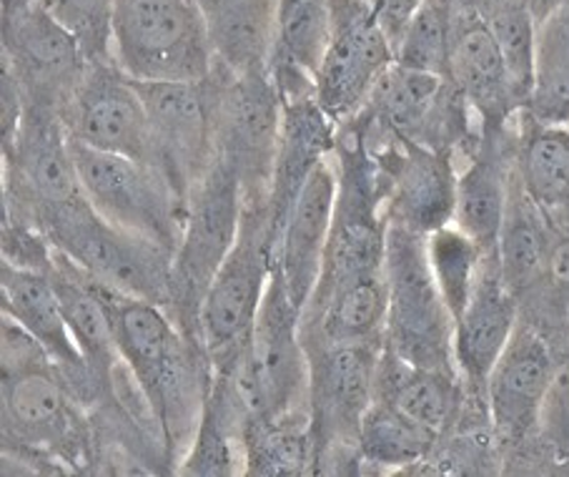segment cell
I'll list each match as a JSON object with an SVG mask.
<instances>
[{
  "instance_id": "obj_1",
  "label": "cell",
  "mask_w": 569,
  "mask_h": 477,
  "mask_svg": "<svg viewBox=\"0 0 569 477\" xmlns=\"http://www.w3.org/2000/svg\"><path fill=\"white\" fill-rule=\"evenodd\" d=\"M98 289L111 317L121 365L159 425L169 465H181L213 382L211 359L163 307L119 295L101 281Z\"/></svg>"
},
{
  "instance_id": "obj_2",
  "label": "cell",
  "mask_w": 569,
  "mask_h": 477,
  "mask_svg": "<svg viewBox=\"0 0 569 477\" xmlns=\"http://www.w3.org/2000/svg\"><path fill=\"white\" fill-rule=\"evenodd\" d=\"M3 440L28 460L48 455L86 465L88 425L81 400L36 339L3 317Z\"/></svg>"
},
{
  "instance_id": "obj_3",
  "label": "cell",
  "mask_w": 569,
  "mask_h": 477,
  "mask_svg": "<svg viewBox=\"0 0 569 477\" xmlns=\"http://www.w3.org/2000/svg\"><path fill=\"white\" fill-rule=\"evenodd\" d=\"M247 405L251 420H281L309 413V355L301 339V309L293 305L273 261L257 322L223 369Z\"/></svg>"
},
{
  "instance_id": "obj_4",
  "label": "cell",
  "mask_w": 569,
  "mask_h": 477,
  "mask_svg": "<svg viewBox=\"0 0 569 477\" xmlns=\"http://www.w3.org/2000/svg\"><path fill=\"white\" fill-rule=\"evenodd\" d=\"M41 231L53 249L103 287L171 309L173 251L116 227L88 199L56 211Z\"/></svg>"
},
{
  "instance_id": "obj_5",
  "label": "cell",
  "mask_w": 569,
  "mask_h": 477,
  "mask_svg": "<svg viewBox=\"0 0 569 477\" xmlns=\"http://www.w3.org/2000/svg\"><path fill=\"white\" fill-rule=\"evenodd\" d=\"M313 473L359 465V427L375 403L377 367L385 342H307Z\"/></svg>"
},
{
  "instance_id": "obj_6",
  "label": "cell",
  "mask_w": 569,
  "mask_h": 477,
  "mask_svg": "<svg viewBox=\"0 0 569 477\" xmlns=\"http://www.w3.org/2000/svg\"><path fill=\"white\" fill-rule=\"evenodd\" d=\"M273 261L277 247L269 203L243 201L237 245L216 271L199 315V337L213 369L229 367L249 339L269 289Z\"/></svg>"
},
{
  "instance_id": "obj_7",
  "label": "cell",
  "mask_w": 569,
  "mask_h": 477,
  "mask_svg": "<svg viewBox=\"0 0 569 477\" xmlns=\"http://www.w3.org/2000/svg\"><path fill=\"white\" fill-rule=\"evenodd\" d=\"M113 61L139 81H201L216 58L193 0H116Z\"/></svg>"
},
{
  "instance_id": "obj_8",
  "label": "cell",
  "mask_w": 569,
  "mask_h": 477,
  "mask_svg": "<svg viewBox=\"0 0 569 477\" xmlns=\"http://www.w3.org/2000/svg\"><path fill=\"white\" fill-rule=\"evenodd\" d=\"M243 213V189L221 156L189 193L186 223L173 255V297L169 315L201 345L199 315L216 271L237 245Z\"/></svg>"
},
{
  "instance_id": "obj_9",
  "label": "cell",
  "mask_w": 569,
  "mask_h": 477,
  "mask_svg": "<svg viewBox=\"0 0 569 477\" xmlns=\"http://www.w3.org/2000/svg\"><path fill=\"white\" fill-rule=\"evenodd\" d=\"M387 287L385 345L411 365L457 372L455 317L431 277L425 237L397 223L387 231Z\"/></svg>"
},
{
  "instance_id": "obj_10",
  "label": "cell",
  "mask_w": 569,
  "mask_h": 477,
  "mask_svg": "<svg viewBox=\"0 0 569 477\" xmlns=\"http://www.w3.org/2000/svg\"><path fill=\"white\" fill-rule=\"evenodd\" d=\"M71 153L86 199L103 219L176 255L189 201L173 189L163 171L76 141H71Z\"/></svg>"
},
{
  "instance_id": "obj_11",
  "label": "cell",
  "mask_w": 569,
  "mask_h": 477,
  "mask_svg": "<svg viewBox=\"0 0 569 477\" xmlns=\"http://www.w3.org/2000/svg\"><path fill=\"white\" fill-rule=\"evenodd\" d=\"M146 113L151 121L156 167L189 201L211 167L219 161V76L201 81H139Z\"/></svg>"
},
{
  "instance_id": "obj_12",
  "label": "cell",
  "mask_w": 569,
  "mask_h": 477,
  "mask_svg": "<svg viewBox=\"0 0 569 477\" xmlns=\"http://www.w3.org/2000/svg\"><path fill=\"white\" fill-rule=\"evenodd\" d=\"M347 126L359 133L377 163L389 223L427 237L455 221L459 177L455 153L399 139L361 119H351Z\"/></svg>"
},
{
  "instance_id": "obj_13",
  "label": "cell",
  "mask_w": 569,
  "mask_h": 477,
  "mask_svg": "<svg viewBox=\"0 0 569 477\" xmlns=\"http://www.w3.org/2000/svg\"><path fill=\"white\" fill-rule=\"evenodd\" d=\"M219 76V156L237 171L243 201H267L277 163L283 101L267 71L233 73L216 61Z\"/></svg>"
},
{
  "instance_id": "obj_14",
  "label": "cell",
  "mask_w": 569,
  "mask_h": 477,
  "mask_svg": "<svg viewBox=\"0 0 569 477\" xmlns=\"http://www.w3.org/2000/svg\"><path fill=\"white\" fill-rule=\"evenodd\" d=\"M395 63V46L367 0H331V31L313 73V99L341 126L365 109L381 73Z\"/></svg>"
},
{
  "instance_id": "obj_15",
  "label": "cell",
  "mask_w": 569,
  "mask_h": 477,
  "mask_svg": "<svg viewBox=\"0 0 569 477\" xmlns=\"http://www.w3.org/2000/svg\"><path fill=\"white\" fill-rule=\"evenodd\" d=\"M58 116L71 141L156 167L149 113L133 78L116 61L88 63Z\"/></svg>"
},
{
  "instance_id": "obj_16",
  "label": "cell",
  "mask_w": 569,
  "mask_h": 477,
  "mask_svg": "<svg viewBox=\"0 0 569 477\" xmlns=\"http://www.w3.org/2000/svg\"><path fill=\"white\" fill-rule=\"evenodd\" d=\"M81 43L36 3L3 16V63L21 86L26 103L61 111L88 71Z\"/></svg>"
},
{
  "instance_id": "obj_17",
  "label": "cell",
  "mask_w": 569,
  "mask_h": 477,
  "mask_svg": "<svg viewBox=\"0 0 569 477\" xmlns=\"http://www.w3.org/2000/svg\"><path fill=\"white\" fill-rule=\"evenodd\" d=\"M552 369L555 352L547 337L519 319L485 387L489 427L497 443L519 447L537 437Z\"/></svg>"
},
{
  "instance_id": "obj_18",
  "label": "cell",
  "mask_w": 569,
  "mask_h": 477,
  "mask_svg": "<svg viewBox=\"0 0 569 477\" xmlns=\"http://www.w3.org/2000/svg\"><path fill=\"white\" fill-rule=\"evenodd\" d=\"M449 83L475 111L482 131H507L509 123L525 109L497 38L489 31L485 18L462 0H457L455 11Z\"/></svg>"
},
{
  "instance_id": "obj_19",
  "label": "cell",
  "mask_w": 569,
  "mask_h": 477,
  "mask_svg": "<svg viewBox=\"0 0 569 477\" xmlns=\"http://www.w3.org/2000/svg\"><path fill=\"white\" fill-rule=\"evenodd\" d=\"M0 307L3 317L26 329L38 345H41L48 357L53 359L71 385L76 397L81 403L101 400L93 385L88 367L68 329L61 297L48 271H36L26 267H16L3 261L0 265Z\"/></svg>"
},
{
  "instance_id": "obj_20",
  "label": "cell",
  "mask_w": 569,
  "mask_h": 477,
  "mask_svg": "<svg viewBox=\"0 0 569 477\" xmlns=\"http://www.w3.org/2000/svg\"><path fill=\"white\" fill-rule=\"evenodd\" d=\"M519 325V299L507 287L497 251L485 257L472 297L455 322V365L469 397L485 400L489 372Z\"/></svg>"
},
{
  "instance_id": "obj_21",
  "label": "cell",
  "mask_w": 569,
  "mask_h": 477,
  "mask_svg": "<svg viewBox=\"0 0 569 477\" xmlns=\"http://www.w3.org/2000/svg\"><path fill=\"white\" fill-rule=\"evenodd\" d=\"M337 193L339 173L331 153L301 189L277 241V267L289 289V297L301 311L321 275L333 209H337Z\"/></svg>"
},
{
  "instance_id": "obj_22",
  "label": "cell",
  "mask_w": 569,
  "mask_h": 477,
  "mask_svg": "<svg viewBox=\"0 0 569 477\" xmlns=\"http://www.w3.org/2000/svg\"><path fill=\"white\" fill-rule=\"evenodd\" d=\"M337 136L339 126L323 113L313 93L283 101L281 139L269 193L273 247L311 173L337 149Z\"/></svg>"
},
{
  "instance_id": "obj_23",
  "label": "cell",
  "mask_w": 569,
  "mask_h": 477,
  "mask_svg": "<svg viewBox=\"0 0 569 477\" xmlns=\"http://www.w3.org/2000/svg\"><path fill=\"white\" fill-rule=\"evenodd\" d=\"M375 400L389 403L445 440L462 423L469 395L457 372L411 365L385 345L377 367Z\"/></svg>"
},
{
  "instance_id": "obj_24",
  "label": "cell",
  "mask_w": 569,
  "mask_h": 477,
  "mask_svg": "<svg viewBox=\"0 0 569 477\" xmlns=\"http://www.w3.org/2000/svg\"><path fill=\"white\" fill-rule=\"evenodd\" d=\"M61 297V307L66 315L68 329L88 367L93 385L101 395H113L116 372L121 367L119 349H116L111 317L98 289V281L76 267L61 251H53V267L48 271Z\"/></svg>"
},
{
  "instance_id": "obj_25",
  "label": "cell",
  "mask_w": 569,
  "mask_h": 477,
  "mask_svg": "<svg viewBox=\"0 0 569 477\" xmlns=\"http://www.w3.org/2000/svg\"><path fill=\"white\" fill-rule=\"evenodd\" d=\"M507 131H482L477 149L467 156L457 177L455 227L472 237L487 255L497 251L502 233L512 161L505 151Z\"/></svg>"
},
{
  "instance_id": "obj_26",
  "label": "cell",
  "mask_w": 569,
  "mask_h": 477,
  "mask_svg": "<svg viewBox=\"0 0 569 477\" xmlns=\"http://www.w3.org/2000/svg\"><path fill=\"white\" fill-rule=\"evenodd\" d=\"M251 415L231 377L213 372L193 443L179 465L181 475H247V427Z\"/></svg>"
},
{
  "instance_id": "obj_27",
  "label": "cell",
  "mask_w": 569,
  "mask_h": 477,
  "mask_svg": "<svg viewBox=\"0 0 569 477\" xmlns=\"http://www.w3.org/2000/svg\"><path fill=\"white\" fill-rule=\"evenodd\" d=\"M213 58L233 73L267 71L277 38L279 0H193Z\"/></svg>"
},
{
  "instance_id": "obj_28",
  "label": "cell",
  "mask_w": 569,
  "mask_h": 477,
  "mask_svg": "<svg viewBox=\"0 0 569 477\" xmlns=\"http://www.w3.org/2000/svg\"><path fill=\"white\" fill-rule=\"evenodd\" d=\"M515 141L512 163L527 197L552 221L569 223V126L545 123L522 109Z\"/></svg>"
},
{
  "instance_id": "obj_29",
  "label": "cell",
  "mask_w": 569,
  "mask_h": 477,
  "mask_svg": "<svg viewBox=\"0 0 569 477\" xmlns=\"http://www.w3.org/2000/svg\"><path fill=\"white\" fill-rule=\"evenodd\" d=\"M552 219L527 197L512 163L509 177V199L502 233H499L497 259L507 287L522 299L535 291L547 277L549 241H552Z\"/></svg>"
},
{
  "instance_id": "obj_30",
  "label": "cell",
  "mask_w": 569,
  "mask_h": 477,
  "mask_svg": "<svg viewBox=\"0 0 569 477\" xmlns=\"http://www.w3.org/2000/svg\"><path fill=\"white\" fill-rule=\"evenodd\" d=\"M441 437L399 413L389 403L375 400L359 427V465L377 470H407L429 463Z\"/></svg>"
},
{
  "instance_id": "obj_31",
  "label": "cell",
  "mask_w": 569,
  "mask_h": 477,
  "mask_svg": "<svg viewBox=\"0 0 569 477\" xmlns=\"http://www.w3.org/2000/svg\"><path fill=\"white\" fill-rule=\"evenodd\" d=\"M525 111L545 123L569 126V3L537 26L532 91Z\"/></svg>"
},
{
  "instance_id": "obj_32",
  "label": "cell",
  "mask_w": 569,
  "mask_h": 477,
  "mask_svg": "<svg viewBox=\"0 0 569 477\" xmlns=\"http://www.w3.org/2000/svg\"><path fill=\"white\" fill-rule=\"evenodd\" d=\"M331 31V0H279L277 38L269 68L313 78Z\"/></svg>"
},
{
  "instance_id": "obj_33",
  "label": "cell",
  "mask_w": 569,
  "mask_h": 477,
  "mask_svg": "<svg viewBox=\"0 0 569 477\" xmlns=\"http://www.w3.org/2000/svg\"><path fill=\"white\" fill-rule=\"evenodd\" d=\"M425 247L431 277L437 281L449 315L457 322V317L462 315L469 297H472L487 251L455 223L427 233Z\"/></svg>"
},
{
  "instance_id": "obj_34",
  "label": "cell",
  "mask_w": 569,
  "mask_h": 477,
  "mask_svg": "<svg viewBox=\"0 0 569 477\" xmlns=\"http://www.w3.org/2000/svg\"><path fill=\"white\" fill-rule=\"evenodd\" d=\"M457 0H425L395 46V61L449 81L451 38Z\"/></svg>"
},
{
  "instance_id": "obj_35",
  "label": "cell",
  "mask_w": 569,
  "mask_h": 477,
  "mask_svg": "<svg viewBox=\"0 0 569 477\" xmlns=\"http://www.w3.org/2000/svg\"><path fill=\"white\" fill-rule=\"evenodd\" d=\"M477 13L485 18L489 31L497 38L499 51H502L517 91L527 106L529 91H532L539 21L525 0H487L482 8H477Z\"/></svg>"
},
{
  "instance_id": "obj_36",
  "label": "cell",
  "mask_w": 569,
  "mask_h": 477,
  "mask_svg": "<svg viewBox=\"0 0 569 477\" xmlns=\"http://www.w3.org/2000/svg\"><path fill=\"white\" fill-rule=\"evenodd\" d=\"M41 6L81 43L88 61H113L116 0H41Z\"/></svg>"
},
{
  "instance_id": "obj_37",
  "label": "cell",
  "mask_w": 569,
  "mask_h": 477,
  "mask_svg": "<svg viewBox=\"0 0 569 477\" xmlns=\"http://www.w3.org/2000/svg\"><path fill=\"white\" fill-rule=\"evenodd\" d=\"M537 437L559 463H569V349L555 355V369L542 413H539Z\"/></svg>"
},
{
  "instance_id": "obj_38",
  "label": "cell",
  "mask_w": 569,
  "mask_h": 477,
  "mask_svg": "<svg viewBox=\"0 0 569 477\" xmlns=\"http://www.w3.org/2000/svg\"><path fill=\"white\" fill-rule=\"evenodd\" d=\"M559 297L569 301V223H552V241H549L547 277Z\"/></svg>"
},
{
  "instance_id": "obj_39",
  "label": "cell",
  "mask_w": 569,
  "mask_h": 477,
  "mask_svg": "<svg viewBox=\"0 0 569 477\" xmlns=\"http://www.w3.org/2000/svg\"><path fill=\"white\" fill-rule=\"evenodd\" d=\"M367 3L379 21L381 31L387 33L391 46H397L411 18H415L419 8L425 6V0H367Z\"/></svg>"
},
{
  "instance_id": "obj_40",
  "label": "cell",
  "mask_w": 569,
  "mask_h": 477,
  "mask_svg": "<svg viewBox=\"0 0 569 477\" xmlns=\"http://www.w3.org/2000/svg\"><path fill=\"white\" fill-rule=\"evenodd\" d=\"M525 3L529 6V11L535 13V18L537 21H542L545 16H549L555 11V8H559V6H565V3H569V0H525Z\"/></svg>"
}]
</instances>
